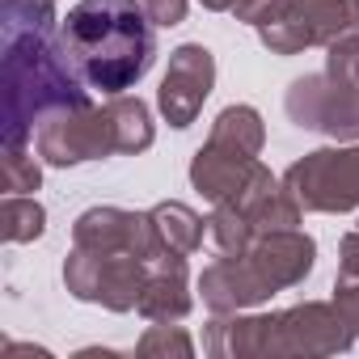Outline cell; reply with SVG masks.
Returning a JSON list of instances; mask_svg holds the SVG:
<instances>
[{"instance_id":"cell-13","label":"cell","mask_w":359,"mask_h":359,"mask_svg":"<svg viewBox=\"0 0 359 359\" xmlns=\"http://www.w3.org/2000/svg\"><path fill=\"white\" fill-rule=\"evenodd\" d=\"M258 275L275 287V292H287L296 283L309 279L313 262H317V241L300 229H279V233H258V241L250 245L245 254Z\"/></svg>"},{"instance_id":"cell-15","label":"cell","mask_w":359,"mask_h":359,"mask_svg":"<svg viewBox=\"0 0 359 359\" xmlns=\"http://www.w3.org/2000/svg\"><path fill=\"white\" fill-rule=\"evenodd\" d=\"M191 309H195V296H191L187 258L182 254H161V258H152L135 313L144 321H182Z\"/></svg>"},{"instance_id":"cell-8","label":"cell","mask_w":359,"mask_h":359,"mask_svg":"<svg viewBox=\"0 0 359 359\" xmlns=\"http://www.w3.org/2000/svg\"><path fill=\"white\" fill-rule=\"evenodd\" d=\"M216 89V55L203 43H182L169 51V68L156 89V110L173 131H187Z\"/></svg>"},{"instance_id":"cell-25","label":"cell","mask_w":359,"mask_h":359,"mask_svg":"<svg viewBox=\"0 0 359 359\" xmlns=\"http://www.w3.org/2000/svg\"><path fill=\"white\" fill-rule=\"evenodd\" d=\"M144 13L152 18V26L169 30V26H182L187 22V9H191V0H140Z\"/></svg>"},{"instance_id":"cell-18","label":"cell","mask_w":359,"mask_h":359,"mask_svg":"<svg viewBox=\"0 0 359 359\" xmlns=\"http://www.w3.org/2000/svg\"><path fill=\"white\" fill-rule=\"evenodd\" d=\"M208 140H216L224 148H237V152H250V156H262V148H266V123H262V114L254 106L237 102V106H224L216 114Z\"/></svg>"},{"instance_id":"cell-10","label":"cell","mask_w":359,"mask_h":359,"mask_svg":"<svg viewBox=\"0 0 359 359\" xmlns=\"http://www.w3.org/2000/svg\"><path fill=\"white\" fill-rule=\"evenodd\" d=\"M355 330L338 313L334 300H304L279 313V359L283 355H304V359H325L351 351Z\"/></svg>"},{"instance_id":"cell-28","label":"cell","mask_w":359,"mask_h":359,"mask_svg":"<svg viewBox=\"0 0 359 359\" xmlns=\"http://www.w3.org/2000/svg\"><path fill=\"white\" fill-rule=\"evenodd\" d=\"M5 355L13 359V355H34V359H51V351L47 346H30V342H5Z\"/></svg>"},{"instance_id":"cell-17","label":"cell","mask_w":359,"mask_h":359,"mask_svg":"<svg viewBox=\"0 0 359 359\" xmlns=\"http://www.w3.org/2000/svg\"><path fill=\"white\" fill-rule=\"evenodd\" d=\"M102 110H106V123H110L114 156H135V152H148V148H152L156 127H152V110H148L140 97L114 93Z\"/></svg>"},{"instance_id":"cell-11","label":"cell","mask_w":359,"mask_h":359,"mask_svg":"<svg viewBox=\"0 0 359 359\" xmlns=\"http://www.w3.org/2000/svg\"><path fill=\"white\" fill-rule=\"evenodd\" d=\"M203 351L212 359H279V313H212Z\"/></svg>"},{"instance_id":"cell-3","label":"cell","mask_w":359,"mask_h":359,"mask_svg":"<svg viewBox=\"0 0 359 359\" xmlns=\"http://www.w3.org/2000/svg\"><path fill=\"white\" fill-rule=\"evenodd\" d=\"M283 110L300 131L330 135L334 144L359 140V81L346 72H309L296 76L283 93Z\"/></svg>"},{"instance_id":"cell-9","label":"cell","mask_w":359,"mask_h":359,"mask_svg":"<svg viewBox=\"0 0 359 359\" xmlns=\"http://www.w3.org/2000/svg\"><path fill=\"white\" fill-rule=\"evenodd\" d=\"M72 245L93 250V254H135L144 262L161 258L152 216L148 212H127V208H114V203L81 212L72 220Z\"/></svg>"},{"instance_id":"cell-5","label":"cell","mask_w":359,"mask_h":359,"mask_svg":"<svg viewBox=\"0 0 359 359\" xmlns=\"http://www.w3.org/2000/svg\"><path fill=\"white\" fill-rule=\"evenodd\" d=\"M148 262L135 254H93L72 245L64 258V287L81 304H102L110 313H131L140 304Z\"/></svg>"},{"instance_id":"cell-19","label":"cell","mask_w":359,"mask_h":359,"mask_svg":"<svg viewBox=\"0 0 359 359\" xmlns=\"http://www.w3.org/2000/svg\"><path fill=\"white\" fill-rule=\"evenodd\" d=\"M208 237H212L216 254L241 258V254H250V245L258 241V229H254V220H250L237 203H212V216H208Z\"/></svg>"},{"instance_id":"cell-4","label":"cell","mask_w":359,"mask_h":359,"mask_svg":"<svg viewBox=\"0 0 359 359\" xmlns=\"http://www.w3.org/2000/svg\"><path fill=\"white\" fill-rule=\"evenodd\" d=\"M283 187L296 195L304 212H321V216L355 212L359 208V140L304 152L300 161L287 165Z\"/></svg>"},{"instance_id":"cell-29","label":"cell","mask_w":359,"mask_h":359,"mask_svg":"<svg viewBox=\"0 0 359 359\" xmlns=\"http://www.w3.org/2000/svg\"><path fill=\"white\" fill-rule=\"evenodd\" d=\"M203 9H212V13H233V0H199Z\"/></svg>"},{"instance_id":"cell-32","label":"cell","mask_w":359,"mask_h":359,"mask_svg":"<svg viewBox=\"0 0 359 359\" xmlns=\"http://www.w3.org/2000/svg\"><path fill=\"white\" fill-rule=\"evenodd\" d=\"M355 229H359V220H355Z\"/></svg>"},{"instance_id":"cell-21","label":"cell","mask_w":359,"mask_h":359,"mask_svg":"<svg viewBox=\"0 0 359 359\" xmlns=\"http://www.w3.org/2000/svg\"><path fill=\"white\" fill-rule=\"evenodd\" d=\"M140 359H191L195 355V338L177 325V321H148L144 338L135 342Z\"/></svg>"},{"instance_id":"cell-31","label":"cell","mask_w":359,"mask_h":359,"mask_svg":"<svg viewBox=\"0 0 359 359\" xmlns=\"http://www.w3.org/2000/svg\"><path fill=\"white\" fill-rule=\"evenodd\" d=\"M47 5H55V0H47Z\"/></svg>"},{"instance_id":"cell-1","label":"cell","mask_w":359,"mask_h":359,"mask_svg":"<svg viewBox=\"0 0 359 359\" xmlns=\"http://www.w3.org/2000/svg\"><path fill=\"white\" fill-rule=\"evenodd\" d=\"M0 89H5V114H0L5 148H26L55 110L89 102V85L64 55L60 22H5Z\"/></svg>"},{"instance_id":"cell-22","label":"cell","mask_w":359,"mask_h":359,"mask_svg":"<svg viewBox=\"0 0 359 359\" xmlns=\"http://www.w3.org/2000/svg\"><path fill=\"white\" fill-rule=\"evenodd\" d=\"M0 173H5V195H34L43 187V165L30 148H5Z\"/></svg>"},{"instance_id":"cell-6","label":"cell","mask_w":359,"mask_h":359,"mask_svg":"<svg viewBox=\"0 0 359 359\" xmlns=\"http://www.w3.org/2000/svg\"><path fill=\"white\" fill-rule=\"evenodd\" d=\"M355 30L351 0H287L275 22L258 26V43L271 55H300L309 47H330Z\"/></svg>"},{"instance_id":"cell-26","label":"cell","mask_w":359,"mask_h":359,"mask_svg":"<svg viewBox=\"0 0 359 359\" xmlns=\"http://www.w3.org/2000/svg\"><path fill=\"white\" fill-rule=\"evenodd\" d=\"M334 304L359 338V279H334Z\"/></svg>"},{"instance_id":"cell-20","label":"cell","mask_w":359,"mask_h":359,"mask_svg":"<svg viewBox=\"0 0 359 359\" xmlns=\"http://www.w3.org/2000/svg\"><path fill=\"white\" fill-rule=\"evenodd\" d=\"M47 233V208L34 195H5L0 203V237L9 245H30Z\"/></svg>"},{"instance_id":"cell-24","label":"cell","mask_w":359,"mask_h":359,"mask_svg":"<svg viewBox=\"0 0 359 359\" xmlns=\"http://www.w3.org/2000/svg\"><path fill=\"white\" fill-rule=\"evenodd\" d=\"M283 5H287V0H233V18L258 30V26H266V22H275Z\"/></svg>"},{"instance_id":"cell-16","label":"cell","mask_w":359,"mask_h":359,"mask_svg":"<svg viewBox=\"0 0 359 359\" xmlns=\"http://www.w3.org/2000/svg\"><path fill=\"white\" fill-rule=\"evenodd\" d=\"M152 229H156V245L161 254H199L203 250V237H208V220L191 208V203H177V199H165L156 203L152 212Z\"/></svg>"},{"instance_id":"cell-2","label":"cell","mask_w":359,"mask_h":359,"mask_svg":"<svg viewBox=\"0 0 359 359\" xmlns=\"http://www.w3.org/2000/svg\"><path fill=\"white\" fill-rule=\"evenodd\" d=\"M60 43L76 76L106 97L140 85L156 60V26L140 0H76L60 18Z\"/></svg>"},{"instance_id":"cell-14","label":"cell","mask_w":359,"mask_h":359,"mask_svg":"<svg viewBox=\"0 0 359 359\" xmlns=\"http://www.w3.org/2000/svg\"><path fill=\"white\" fill-rule=\"evenodd\" d=\"M258 165H262L258 156L208 140V144L191 156V187H195L208 203H229V199H237V195L250 187V177L258 173Z\"/></svg>"},{"instance_id":"cell-7","label":"cell","mask_w":359,"mask_h":359,"mask_svg":"<svg viewBox=\"0 0 359 359\" xmlns=\"http://www.w3.org/2000/svg\"><path fill=\"white\" fill-rule=\"evenodd\" d=\"M34 148L47 165L55 169H72L85 161H106L114 156V140H110V123L106 110L93 102L55 110L39 131H34Z\"/></svg>"},{"instance_id":"cell-23","label":"cell","mask_w":359,"mask_h":359,"mask_svg":"<svg viewBox=\"0 0 359 359\" xmlns=\"http://www.w3.org/2000/svg\"><path fill=\"white\" fill-rule=\"evenodd\" d=\"M325 68H330V72H346V76L359 81V26L346 30L342 39H334V43L325 47Z\"/></svg>"},{"instance_id":"cell-27","label":"cell","mask_w":359,"mask_h":359,"mask_svg":"<svg viewBox=\"0 0 359 359\" xmlns=\"http://www.w3.org/2000/svg\"><path fill=\"white\" fill-rule=\"evenodd\" d=\"M338 279H359V229L338 241Z\"/></svg>"},{"instance_id":"cell-12","label":"cell","mask_w":359,"mask_h":359,"mask_svg":"<svg viewBox=\"0 0 359 359\" xmlns=\"http://www.w3.org/2000/svg\"><path fill=\"white\" fill-rule=\"evenodd\" d=\"M199 296H203V309L208 313H245V309H258L275 296V287L258 275V266L241 254V258H229L220 254L216 262L203 266L199 275Z\"/></svg>"},{"instance_id":"cell-30","label":"cell","mask_w":359,"mask_h":359,"mask_svg":"<svg viewBox=\"0 0 359 359\" xmlns=\"http://www.w3.org/2000/svg\"><path fill=\"white\" fill-rule=\"evenodd\" d=\"M351 9H355V26H359V0H351Z\"/></svg>"}]
</instances>
